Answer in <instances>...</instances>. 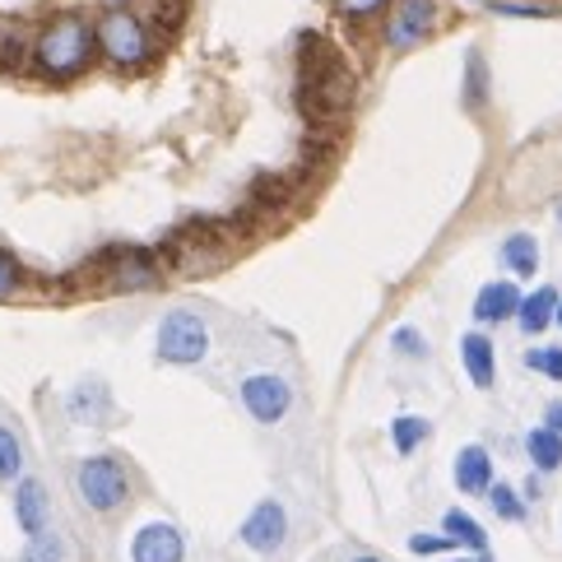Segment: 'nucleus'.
I'll use <instances>...</instances> for the list:
<instances>
[{"mask_svg":"<svg viewBox=\"0 0 562 562\" xmlns=\"http://www.w3.org/2000/svg\"><path fill=\"white\" fill-rule=\"evenodd\" d=\"M353 103V79L349 66L339 61L330 37L303 33L297 37V112L312 131H330L335 116H345Z\"/></svg>","mask_w":562,"mask_h":562,"instance_id":"1","label":"nucleus"},{"mask_svg":"<svg viewBox=\"0 0 562 562\" xmlns=\"http://www.w3.org/2000/svg\"><path fill=\"white\" fill-rule=\"evenodd\" d=\"M93 24L79 14H52L33 37V70L43 79H75L85 75L93 61Z\"/></svg>","mask_w":562,"mask_h":562,"instance_id":"2","label":"nucleus"},{"mask_svg":"<svg viewBox=\"0 0 562 562\" xmlns=\"http://www.w3.org/2000/svg\"><path fill=\"white\" fill-rule=\"evenodd\" d=\"M228 243H237L228 218H210V214H195L187 218L182 228H172L164 237V260L177 270V274H205L224 260Z\"/></svg>","mask_w":562,"mask_h":562,"instance_id":"3","label":"nucleus"},{"mask_svg":"<svg viewBox=\"0 0 562 562\" xmlns=\"http://www.w3.org/2000/svg\"><path fill=\"white\" fill-rule=\"evenodd\" d=\"M93 37H98V52L122 70H139L154 56V24L126 5H112L103 19H98Z\"/></svg>","mask_w":562,"mask_h":562,"instance_id":"4","label":"nucleus"},{"mask_svg":"<svg viewBox=\"0 0 562 562\" xmlns=\"http://www.w3.org/2000/svg\"><path fill=\"white\" fill-rule=\"evenodd\" d=\"M75 488L89 512L112 516L131 502V470L116 456H89V460H79V470H75Z\"/></svg>","mask_w":562,"mask_h":562,"instance_id":"5","label":"nucleus"},{"mask_svg":"<svg viewBox=\"0 0 562 562\" xmlns=\"http://www.w3.org/2000/svg\"><path fill=\"white\" fill-rule=\"evenodd\" d=\"M154 353H158V363H168V368H195L200 358L210 353V326H205V316H200L195 307H172L164 316V326H158Z\"/></svg>","mask_w":562,"mask_h":562,"instance_id":"6","label":"nucleus"},{"mask_svg":"<svg viewBox=\"0 0 562 562\" xmlns=\"http://www.w3.org/2000/svg\"><path fill=\"white\" fill-rule=\"evenodd\" d=\"M112 293H139V289H158V260L154 251H135V247H112L108 256H98L89 266Z\"/></svg>","mask_w":562,"mask_h":562,"instance_id":"7","label":"nucleus"},{"mask_svg":"<svg viewBox=\"0 0 562 562\" xmlns=\"http://www.w3.org/2000/svg\"><path fill=\"white\" fill-rule=\"evenodd\" d=\"M237 400H243V409L256 424H279V418L293 409V386L279 372H251V376H243V386H237Z\"/></svg>","mask_w":562,"mask_h":562,"instance_id":"8","label":"nucleus"},{"mask_svg":"<svg viewBox=\"0 0 562 562\" xmlns=\"http://www.w3.org/2000/svg\"><path fill=\"white\" fill-rule=\"evenodd\" d=\"M237 535H243V544L251 553H260V558L279 553V549H284V539H289V512H284V502H274V497L256 502Z\"/></svg>","mask_w":562,"mask_h":562,"instance_id":"9","label":"nucleus"},{"mask_svg":"<svg viewBox=\"0 0 562 562\" xmlns=\"http://www.w3.org/2000/svg\"><path fill=\"white\" fill-rule=\"evenodd\" d=\"M437 19H441L437 0H400L386 19V47H395V52L418 47L437 29Z\"/></svg>","mask_w":562,"mask_h":562,"instance_id":"10","label":"nucleus"},{"mask_svg":"<svg viewBox=\"0 0 562 562\" xmlns=\"http://www.w3.org/2000/svg\"><path fill=\"white\" fill-rule=\"evenodd\" d=\"M131 562H187V535L172 520H149L131 535Z\"/></svg>","mask_w":562,"mask_h":562,"instance_id":"11","label":"nucleus"},{"mask_svg":"<svg viewBox=\"0 0 562 562\" xmlns=\"http://www.w3.org/2000/svg\"><path fill=\"white\" fill-rule=\"evenodd\" d=\"M47 516H52V497H47V484L43 479H19L14 488V520L24 535H43L47 530Z\"/></svg>","mask_w":562,"mask_h":562,"instance_id":"12","label":"nucleus"},{"mask_svg":"<svg viewBox=\"0 0 562 562\" xmlns=\"http://www.w3.org/2000/svg\"><path fill=\"white\" fill-rule=\"evenodd\" d=\"M520 297L526 293H520L512 279H493V284H484L474 297V321L479 326H502V321H512L520 312Z\"/></svg>","mask_w":562,"mask_h":562,"instance_id":"13","label":"nucleus"},{"mask_svg":"<svg viewBox=\"0 0 562 562\" xmlns=\"http://www.w3.org/2000/svg\"><path fill=\"white\" fill-rule=\"evenodd\" d=\"M66 414L75 418V424H103V418H112V391H108V381H98V376H85L79 386L70 391L66 400Z\"/></svg>","mask_w":562,"mask_h":562,"instance_id":"14","label":"nucleus"},{"mask_svg":"<svg viewBox=\"0 0 562 562\" xmlns=\"http://www.w3.org/2000/svg\"><path fill=\"white\" fill-rule=\"evenodd\" d=\"M456 488L465 497H479L493 488V456L488 447H460L456 451Z\"/></svg>","mask_w":562,"mask_h":562,"instance_id":"15","label":"nucleus"},{"mask_svg":"<svg viewBox=\"0 0 562 562\" xmlns=\"http://www.w3.org/2000/svg\"><path fill=\"white\" fill-rule=\"evenodd\" d=\"M493 339L488 335H479V330H470L465 339H460V363H465V376L474 381L479 391H488L493 381H497V363H493Z\"/></svg>","mask_w":562,"mask_h":562,"instance_id":"16","label":"nucleus"},{"mask_svg":"<svg viewBox=\"0 0 562 562\" xmlns=\"http://www.w3.org/2000/svg\"><path fill=\"white\" fill-rule=\"evenodd\" d=\"M558 303H562L558 289H535V293H526V297H520V312H516L520 330H526V335L549 330L553 316H558Z\"/></svg>","mask_w":562,"mask_h":562,"instance_id":"17","label":"nucleus"},{"mask_svg":"<svg viewBox=\"0 0 562 562\" xmlns=\"http://www.w3.org/2000/svg\"><path fill=\"white\" fill-rule=\"evenodd\" d=\"M497 256H502V266H507L516 279H530L539 270V243H535L530 233H512L507 243H502Z\"/></svg>","mask_w":562,"mask_h":562,"instance_id":"18","label":"nucleus"},{"mask_svg":"<svg viewBox=\"0 0 562 562\" xmlns=\"http://www.w3.org/2000/svg\"><path fill=\"white\" fill-rule=\"evenodd\" d=\"M526 456H530V465H535L539 474L562 470V432H558V428H535V432L526 437Z\"/></svg>","mask_w":562,"mask_h":562,"instance_id":"19","label":"nucleus"},{"mask_svg":"<svg viewBox=\"0 0 562 562\" xmlns=\"http://www.w3.org/2000/svg\"><path fill=\"white\" fill-rule=\"evenodd\" d=\"M289 200H293L289 177H256L251 182V210L256 214H279V210H289Z\"/></svg>","mask_w":562,"mask_h":562,"instance_id":"20","label":"nucleus"},{"mask_svg":"<svg viewBox=\"0 0 562 562\" xmlns=\"http://www.w3.org/2000/svg\"><path fill=\"white\" fill-rule=\"evenodd\" d=\"M441 535H451L460 549L488 553V535H484V526H479L470 512H447V516H441Z\"/></svg>","mask_w":562,"mask_h":562,"instance_id":"21","label":"nucleus"},{"mask_svg":"<svg viewBox=\"0 0 562 562\" xmlns=\"http://www.w3.org/2000/svg\"><path fill=\"white\" fill-rule=\"evenodd\" d=\"M428 437H432V424H428V418H418V414H400L395 424H391V447L400 456H414Z\"/></svg>","mask_w":562,"mask_h":562,"instance_id":"22","label":"nucleus"},{"mask_svg":"<svg viewBox=\"0 0 562 562\" xmlns=\"http://www.w3.org/2000/svg\"><path fill=\"white\" fill-rule=\"evenodd\" d=\"M19 562H66V535H56L52 526L43 535H29L24 553H19Z\"/></svg>","mask_w":562,"mask_h":562,"instance_id":"23","label":"nucleus"},{"mask_svg":"<svg viewBox=\"0 0 562 562\" xmlns=\"http://www.w3.org/2000/svg\"><path fill=\"white\" fill-rule=\"evenodd\" d=\"M24 474V447H19V432L0 424V484H14Z\"/></svg>","mask_w":562,"mask_h":562,"instance_id":"24","label":"nucleus"},{"mask_svg":"<svg viewBox=\"0 0 562 562\" xmlns=\"http://www.w3.org/2000/svg\"><path fill=\"white\" fill-rule=\"evenodd\" d=\"M29 66V37L19 29H0V70H24Z\"/></svg>","mask_w":562,"mask_h":562,"instance_id":"25","label":"nucleus"},{"mask_svg":"<svg viewBox=\"0 0 562 562\" xmlns=\"http://www.w3.org/2000/svg\"><path fill=\"white\" fill-rule=\"evenodd\" d=\"M488 502H493V512L502 520H526V497H520L512 484H493L488 488Z\"/></svg>","mask_w":562,"mask_h":562,"instance_id":"26","label":"nucleus"},{"mask_svg":"<svg viewBox=\"0 0 562 562\" xmlns=\"http://www.w3.org/2000/svg\"><path fill=\"white\" fill-rule=\"evenodd\" d=\"M484 98H488V66H484V56L470 52V70H465V103L470 108H484Z\"/></svg>","mask_w":562,"mask_h":562,"instance_id":"27","label":"nucleus"},{"mask_svg":"<svg viewBox=\"0 0 562 562\" xmlns=\"http://www.w3.org/2000/svg\"><path fill=\"white\" fill-rule=\"evenodd\" d=\"M29 284V270L24 266H19V260L5 251V247H0V297H10V293H19V289H24Z\"/></svg>","mask_w":562,"mask_h":562,"instance_id":"28","label":"nucleus"},{"mask_svg":"<svg viewBox=\"0 0 562 562\" xmlns=\"http://www.w3.org/2000/svg\"><path fill=\"white\" fill-rule=\"evenodd\" d=\"M391 345H395V353H405V358H414V363H424L428 358V339L418 335L414 326H400L395 335H391Z\"/></svg>","mask_w":562,"mask_h":562,"instance_id":"29","label":"nucleus"},{"mask_svg":"<svg viewBox=\"0 0 562 562\" xmlns=\"http://www.w3.org/2000/svg\"><path fill=\"white\" fill-rule=\"evenodd\" d=\"M526 368L539 372V376H549V381H562V349H530Z\"/></svg>","mask_w":562,"mask_h":562,"instance_id":"30","label":"nucleus"},{"mask_svg":"<svg viewBox=\"0 0 562 562\" xmlns=\"http://www.w3.org/2000/svg\"><path fill=\"white\" fill-rule=\"evenodd\" d=\"M391 0H335V10L345 14V19H353V24H363V19H372V14H381Z\"/></svg>","mask_w":562,"mask_h":562,"instance_id":"31","label":"nucleus"},{"mask_svg":"<svg viewBox=\"0 0 562 562\" xmlns=\"http://www.w3.org/2000/svg\"><path fill=\"white\" fill-rule=\"evenodd\" d=\"M447 549H456L451 535H414L409 539V553H418V558H441Z\"/></svg>","mask_w":562,"mask_h":562,"instance_id":"32","label":"nucleus"},{"mask_svg":"<svg viewBox=\"0 0 562 562\" xmlns=\"http://www.w3.org/2000/svg\"><path fill=\"white\" fill-rule=\"evenodd\" d=\"M497 14H520V19H544L549 10L544 5H512V0H493Z\"/></svg>","mask_w":562,"mask_h":562,"instance_id":"33","label":"nucleus"},{"mask_svg":"<svg viewBox=\"0 0 562 562\" xmlns=\"http://www.w3.org/2000/svg\"><path fill=\"white\" fill-rule=\"evenodd\" d=\"M553 326H558V330H562V303H558V316H553Z\"/></svg>","mask_w":562,"mask_h":562,"instance_id":"34","label":"nucleus"},{"mask_svg":"<svg viewBox=\"0 0 562 562\" xmlns=\"http://www.w3.org/2000/svg\"><path fill=\"white\" fill-rule=\"evenodd\" d=\"M353 562H381V558H368V553H363V558H353Z\"/></svg>","mask_w":562,"mask_h":562,"instance_id":"35","label":"nucleus"},{"mask_svg":"<svg viewBox=\"0 0 562 562\" xmlns=\"http://www.w3.org/2000/svg\"><path fill=\"white\" fill-rule=\"evenodd\" d=\"M479 562H493V558H488V553H479Z\"/></svg>","mask_w":562,"mask_h":562,"instance_id":"36","label":"nucleus"},{"mask_svg":"<svg viewBox=\"0 0 562 562\" xmlns=\"http://www.w3.org/2000/svg\"><path fill=\"white\" fill-rule=\"evenodd\" d=\"M558 224H562V200H558Z\"/></svg>","mask_w":562,"mask_h":562,"instance_id":"37","label":"nucleus"},{"mask_svg":"<svg viewBox=\"0 0 562 562\" xmlns=\"http://www.w3.org/2000/svg\"><path fill=\"white\" fill-rule=\"evenodd\" d=\"M451 562H470V558H451Z\"/></svg>","mask_w":562,"mask_h":562,"instance_id":"38","label":"nucleus"}]
</instances>
